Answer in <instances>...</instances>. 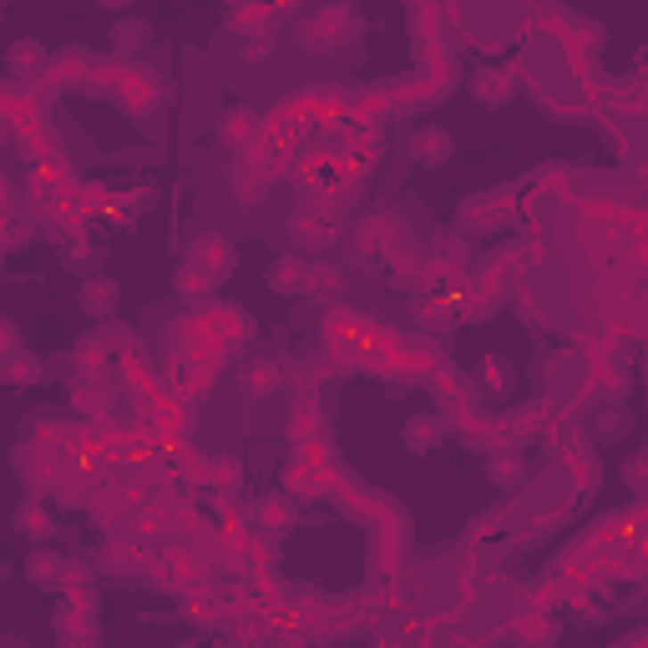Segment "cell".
Segmentation results:
<instances>
[{
	"label": "cell",
	"instance_id": "obj_1",
	"mask_svg": "<svg viewBox=\"0 0 648 648\" xmlns=\"http://www.w3.org/2000/svg\"><path fill=\"white\" fill-rule=\"evenodd\" d=\"M349 26H355V16H349L345 5H330L324 16H315V21H309V26H304V41H309V46H315V51H324V46H340V41H345V36H349Z\"/></svg>",
	"mask_w": 648,
	"mask_h": 648
},
{
	"label": "cell",
	"instance_id": "obj_2",
	"mask_svg": "<svg viewBox=\"0 0 648 648\" xmlns=\"http://www.w3.org/2000/svg\"><path fill=\"white\" fill-rule=\"evenodd\" d=\"M193 264H198V274L218 279V274L234 264V253H228V243H223L218 234H208V238H198V249H193Z\"/></svg>",
	"mask_w": 648,
	"mask_h": 648
},
{
	"label": "cell",
	"instance_id": "obj_3",
	"mask_svg": "<svg viewBox=\"0 0 648 648\" xmlns=\"http://www.w3.org/2000/svg\"><path fill=\"white\" fill-rule=\"evenodd\" d=\"M26 578H31L36 587H56V583H62V557H56V553H36Z\"/></svg>",
	"mask_w": 648,
	"mask_h": 648
},
{
	"label": "cell",
	"instance_id": "obj_4",
	"mask_svg": "<svg viewBox=\"0 0 648 648\" xmlns=\"http://www.w3.org/2000/svg\"><path fill=\"white\" fill-rule=\"evenodd\" d=\"M299 279H309V269H304L299 258H289V264H274V269H269V284L279 289V294H294V289H304Z\"/></svg>",
	"mask_w": 648,
	"mask_h": 648
},
{
	"label": "cell",
	"instance_id": "obj_5",
	"mask_svg": "<svg viewBox=\"0 0 648 648\" xmlns=\"http://www.w3.org/2000/svg\"><path fill=\"white\" fill-rule=\"evenodd\" d=\"M111 299H117V289H111L107 279H96V284L81 289V309H92V315H107Z\"/></svg>",
	"mask_w": 648,
	"mask_h": 648
},
{
	"label": "cell",
	"instance_id": "obj_6",
	"mask_svg": "<svg viewBox=\"0 0 648 648\" xmlns=\"http://www.w3.org/2000/svg\"><path fill=\"white\" fill-rule=\"evenodd\" d=\"M415 152H421L426 162H436V158L451 152V137H446V132H421V137H415Z\"/></svg>",
	"mask_w": 648,
	"mask_h": 648
},
{
	"label": "cell",
	"instance_id": "obj_7",
	"mask_svg": "<svg viewBox=\"0 0 648 648\" xmlns=\"http://www.w3.org/2000/svg\"><path fill=\"white\" fill-rule=\"evenodd\" d=\"M274 380H279V370H274V365L264 360V365H258V370L249 375V390H253V396H269V390H274Z\"/></svg>",
	"mask_w": 648,
	"mask_h": 648
},
{
	"label": "cell",
	"instance_id": "obj_8",
	"mask_svg": "<svg viewBox=\"0 0 648 648\" xmlns=\"http://www.w3.org/2000/svg\"><path fill=\"white\" fill-rule=\"evenodd\" d=\"M21 527H26L31 537H46V532H51V517H46V512H36V506H26V512H21Z\"/></svg>",
	"mask_w": 648,
	"mask_h": 648
},
{
	"label": "cell",
	"instance_id": "obj_9",
	"mask_svg": "<svg viewBox=\"0 0 648 648\" xmlns=\"http://www.w3.org/2000/svg\"><path fill=\"white\" fill-rule=\"evenodd\" d=\"M143 36H147V26H117V31H111V41H117V46H143Z\"/></svg>",
	"mask_w": 648,
	"mask_h": 648
},
{
	"label": "cell",
	"instance_id": "obj_10",
	"mask_svg": "<svg viewBox=\"0 0 648 648\" xmlns=\"http://www.w3.org/2000/svg\"><path fill=\"white\" fill-rule=\"evenodd\" d=\"M309 289H340V274L334 269H309Z\"/></svg>",
	"mask_w": 648,
	"mask_h": 648
},
{
	"label": "cell",
	"instance_id": "obj_11",
	"mask_svg": "<svg viewBox=\"0 0 648 648\" xmlns=\"http://www.w3.org/2000/svg\"><path fill=\"white\" fill-rule=\"evenodd\" d=\"M102 5H111V11H127V5H132V0H102Z\"/></svg>",
	"mask_w": 648,
	"mask_h": 648
}]
</instances>
